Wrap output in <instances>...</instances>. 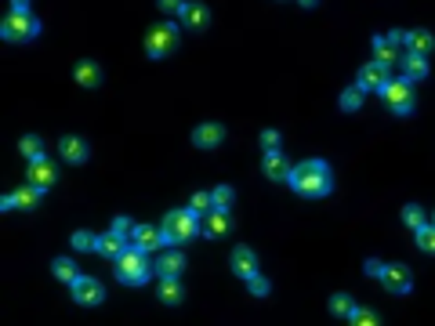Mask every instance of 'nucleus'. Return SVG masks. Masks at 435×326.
<instances>
[{"instance_id": "f257e3e1", "label": "nucleus", "mask_w": 435, "mask_h": 326, "mask_svg": "<svg viewBox=\"0 0 435 326\" xmlns=\"http://www.w3.org/2000/svg\"><path fill=\"white\" fill-rule=\"evenodd\" d=\"M290 189L298 196H305V199H319V196H327L330 189H334V174H330V167L323 160H305L290 174Z\"/></svg>"}, {"instance_id": "f03ea898", "label": "nucleus", "mask_w": 435, "mask_h": 326, "mask_svg": "<svg viewBox=\"0 0 435 326\" xmlns=\"http://www.w3.org/2000/svg\"><path fill=\"white\" fill-rule=\"evenodd\" d=\"M40 33V22H36V15L30 11V4H11V15L4 18V40H19V44H25V40H33V36Z\"/></svg>"}, {"instance_id": "7ed1b4c3", "label": "nucleus", "mask_w": 435, "mask_h": 326, "mask_svg": "<svg viewBox=\"0 0 435 326\" xmlns=\"http://www.w3.org/2000/svg\"><path fill=\"white\" fill-rule=\"evenodd\" d=\"M160 229H163V243L178 247V243H189L200 232V221H196L193 210H171V214L163 218Z\"/></svg>"}, {"instance_id": "20e7f679", "label": "nucleus", "mask_w": 435, "mask_h": 326, "mask_svg": "<svg viewBox=\"0 0 435 326\" xmlns=\"http://www.w3.org/2000/svg\"><path fill=\"white\" fill-rule=\"evenodd\" d=\"M152 275V265H149V258L142 254V250H127V254L117 261V279L127 283V286H142L145 279Z\"/></svg>"}, {"instance_id": "39448f33", "label": "nucleus", "mask_w": 435, "mask_h": 326, "mask_svg": "<svg viewBox=\"0 0 435 326\" xmlns=\"http://www.w3.org/2000/svg\"><path fill=\"white\" fill-rule=\"evenodd\" d=\"M381 95H385V102H388V109L395 112V116H410V112H414V84L388 80V87Z\"/></svg>"}, {"instance_id": "423d86ee", "label": "nucleus", "mask_w": 435, "mask_h": 326, "mask_svg": "<svg viewBox=\"0 0 435 326\" xmlns=\"http://www.w3.org/2000/svg\"><path fill=\"white\" fill-rule=\"evenodd\" d=\"M174 44H178V26H174V22H163V26H156L145 36L149 58H167L174 51Z\"/></svg>"}, {"instance_id": "0eeeda50", "label": "nucleus", "mask_w": 435, "mask_h": 326, "mask_svg": "<svg viewBox=\"0 0 435 326\" xmlns=\"http://www.w3.org/2000/svg\"><path fill=\"white\" fill-rule=\"evenodd\" d=\"M381 283H385L388 294H410L414 290V272L406 265H385L381 272Z\"/></svg>"}, {"instance_id": "6e6552de", "label": "nucleus", "mask_w": 435, "mask_h": 326, "mask_svg": "<svg viewBox=\"0 0 435 326\" xmlns=\"http://www.w3.org/2000/svg\"><path fill=\"white\" fill-rule=\"evenodd\" d=\"M73 301L76 305H102L106 301V286H102L98 279H91V275H80V279L73 283Z\"/></svg>"}, {"instance_id": "1a4fd4ad", "label": "nucleus", "mask_w": 435, "mask_h": 326, "mask_svg": "<svg viewBox=\"0 0 435 326\" xmlns=\"http://www.w3.org/2000/svg\"><path fill=\"white\" fill-rule=\"evenodd\" d=\"M25 178H30V185L33 189H40V192H47L51 185L58 181V171H55V163H51L47 156L44 160H36V163H30V171H25Z\"/></svg>"}, {"instance_id": "9d476101", "label": "nucleus", "mask_w": 435, "mask_h": 326, "mask_svg": "<svg viewBox=\"0 0 435 326\" xmlns=\"http://www.w3.org/2000/svg\"><path fill=\"white\" fill-rule=\"evenodd\" d=\"M360 87L363 91H385L388 87V66H381V62H366L360 69Z\"/></svg>"}, {"instance_id": "9b49d317", "label": "nucleus", "mask_w": 435, "mask_h": 326, "mask_svg": "<svg viewBox=\"0 0 435 326\" xmlns=\"http://www.w3.org/2000/svg\"><path fill=\"white\" fill-rule=\"evenodd\" d=\"M163 243V229H156V225H138L134 236H131V247L142 250V254H149V250H160Z\"/></svg>"}, {"instance_id": "f8f14e48", "label": "nucleus", "mask_w": 435, "mask_h": 326, "mask_svg": "<svg viewBox=\"0 0 435 326\" xmlns=\"http://www.w3.org/2000/svg\"><path fill=\"white\" fill-rule=\"evenodd\" d=\"M233 272L239 279H254V275H258V254H254L250 247H236L233 250Z\"/></svg>"}, {"instance_id": "ddd939ff", "label": "nucleus", "mask_w": 435, "mask_h": 326, "mask_svg": "<svg viewBox=\"0 0 435 326\" xmlns=\"http://www.w3.org/2000/svg\"><path fill=\"white\" fill-rule=\"evenodd\" d=\"M127 250H131V243L124 240V236H117V232H106V236H98V247H95V254H102V258H113V261H120Z\"/></svg>"}, {"instance_id": "4468645a", "label": "nucleus", "mask_w": 435, "mask_h": 326, "mask_svg": "<svg viewBox=\"0 0 435 326\" xmlns=\"http://www.w3.org/2000/svg\"><path fill=\"white\" fill-rule=\"evenodd\" d=\"M261 171H265L268 181H290V174H294V167L283 160V153H265Z\"/></svg>"}, {"instance_id": "2eb2a0df", "label": "nucleus", "mask_w": 435, "mask_h": 326, "mask_svg": "<svg viewBox=\"0 0 435 326\" xmlns=\"http://www.w3.org/2000/svg\"><path fill=\"white\" fill-rule=\"evenodd\" d=\"M182 22H185V29H189V33L207 29V22H211L207 4H185V8H182Z\"/></svg>"}, {"instance_id": "dca6fc26", "label": "nucleus", "mask_w": 435, "mask_h": 326, "mask_svg": "<svg viewBox=\"0 0 435 326\" xmlns=\"http://www.w3.org/2000/svg\"><path fill=\"white\" fill-rule=\"evenodd\" d=\"M193 142L200 149H214V145L225 142V127H222V123H200V127L193 131Z\"/></svg>"}, {"instance_id": "f3484780", "label": "nucleus", "mask_w": 435, "mask_h": 326, "mask_svg": "<svg viewBox=\"0 0 435 326\" xmlns=\"http://www.w3.org/2000/svg\"><path fill=\"white\" fill-rule=\"evenodd\" d=\"M228 229H233L228 210H211L207 221H203V236H211V240H222V236H228Z\"/></svg>"}, {"instance_id": "a211bd4d", "label": "nucleus", "mask_w": 435, "mask_h": 326, "mask_svg": "<svg viewBox=\"0 0 435 326\" xmlns=\"http://www.w3.org/2000/svg\"><path fill=\"white\" fill-rule=\"evenodd\" d=\"M73 80L80 87H87V91H91V87H102V66L87 58V62H80V66L73 69Z\"/></svg>"}, {"instance_id": "6ab92c4d", "label": "nucleus", "mask_w": 435, "mask_h": 326, "mask_svg": "<svg viewBox=\"0 0 435 326\" xmlns=\"http://www.w3.org/2000/svg\"><path fill=\"white\" fill-rule=\"evenodd\" d=\"M435 47V36L428 29H414V33H406V55H421L425 58L428 51Z\"/></svg>"}, {"instance_id": "aec40b11", "label": "nucleus", "mask_w": 435, "mask_h": 326, "mask_svg": "<svg viewBox=\"0 0 435 326\" xmlns=\"http://www.w3.org/2000/svg\"><path fill=\"white\" fill-rule=\"evenodd\" d=\"M428 77V62L421 58V55H406L403 58V80L406 84H417V80H425Z\"/></svg>"}, {"instance_id": "412c9836", "label": "nucleus", "mask_w": 435, "mask_h": 326, "mask_svg": "<svg viewBox=\"0 0 435 326\" xmlns=\"http://www.w3.org/2000/svg\"><path fill=\"white\" fill-rule=\"evenodd\" d=\"M374 62H381V66H395V62H399V47L388 44V36H374Z\"/></svg>"}, {"instance_id": "4be33fe9", "label": "nucleus", "mask_w": 435, "mask_h": 326, "mask_svg": "<svg viewBox=\"0 0 435 326\" xmlns=\"http://www.w3.org/2000/svg\"><path fill=\"white\" fill-rule=\"evenodd\" d=\"M182 268H185V258L178 254V250H171V254L160 258V279H178Z\"/></svg>"}, {"instance_id": "5701e85b", "label": "nucleus", "mask_w": 435, "mask_h": 326, "mask_svg": "<svg viewBox=\"0 0 435 326\" xmlns=\"http://www.w3.org/2000/svg\"><path fill=\"white\" fill-rule=\"evenodd\" d=\"M62 156H66L69 163H84L87 160V142L84 138H62Z\"/></svg>"}, {"instance_id": "b1692460", "label": "nucleus", "mask_w": 435, "mask_h": 326, "mask_svg": "<svg viewBox=\"0 0 435 326\" xmlns=\"http://www.w3.org/2000/svg\"><path fill=\"white\" fill-rule=\"evenodd\" d=\"M355 308H360V305H355L349 294H334V297H330V312H334V316H341V319H352Z\"/></svg>"}, {"instance_id": "393cba45", "label": "nucleus", "mask_w": 435, "mask_h": 326, "mask_svg": "<svg viewBox=\"0 0 435 326\" xmlns=\"http://www.w3.org/2000/svg\"><path fill=\"white\" fill-rule=\"evenodd\" d=\"M19 149H22V156L30 160V163H36V160H44V142L36 134H25L22 142H19Z\"/></svg>"}, {"instance_id": "a878e982", "label": "nucleus", "mask_w": 435, "mask_h": 326, "mask_svg": "<svg viewBox=\"0 0 435 326\" xmlns=\"http://www.w3.org/2000/svg\"><path fill=\"white\" fill-rule=\"evenodd\" d=\"M182 283L178 279H160V301L163 305H182Z\"/></svg>"}, {"instance_id": "bb28decb", "label": "nucleus", "mask_w": 435, "mask_h": 326, "mask_svg": "<svg viewBox=\"0 0 435 326\" xmlns=\"http://www.w3.org/2000/svg\"><path fill=\"white\" fill-rule=\"evenodd\" d=\"M51 272H55V275H58L62 283H69V286H73L76 279H80V272H76V265H73L69 258H58L55 265H51Z\"/></svg>"}, {"instance_id": "cd10ccee", "label": "nucleus", "mask_w": 435, "mask_h": 326, "mask_svg": "<svg viewBox=\"0 0 435 326\" xmlns=\"http://www.w3.org/2000/svg\"><path fill=\"white\" fill-rule=\"evenodd\" d=\"M36 203H40V189H33V185H25V189L15 192V207L19 210H33Z\"/></svg>"}, {"instance_id": "c85d7f7f", "label": "nucleus", "mask_w": 435, "mask_h": 326, "mask_svg": "<svg viewBox=\"0 0 435 326\" xmlns=\"http://www.w3.org/2000/svg\"><path fill=\"white\" fill-rule=\"evenodd\" d=\"M403 221L410 225L414 232H421V229H425V225H428V221H425V210H421L417 203H406V207H403Z\"/></svg>"}, {"instance_id": "c756f323", "label": "nucleus", "mask_w": 435, "mask_h": 326, "mask_svg": "<svg viewBox=\"0 0 435 326\" xmlns=\"http://www.w3.org/2000/svg\"><path fill=\"white\" fill-rule=\"evenodd\" d=\"M363 95H366V91H363L360 84H355V87H349V91L341 95V109H344V112H355V109L363 105Z\"/></svg>"}, {"instance_id": "7c9ffc66", "label": "nucleus", "mask_w": 435, "mask_h": 326, "mask_svg": "<svg viewBox=\"0 0 435 326\" xmlns=\"http://www.w3.org/2000/svg\"><path fill=\"white\" fill-rule=\"evenodd\" d=\"M211 199H214V210H228V207H233V199H236V192L228 189V185H217V189L211 192Z\"/></svg>"}, {"instance_id": "2f4dec72", "label": "nucleus", "mask_w": 435, "mask_h": 326, "mask_svg": "<svg viewBox=\"0 0 435 326\" xmlns=\"http://www.w3.org/2000/svg\"><path fill=\"white\" fill-rule=\"evenodd\" d=\"M189 210H193V214H211V210H214L211 192H196L193 199H189Z\"/></svg>"}, {"instance_id": "473e14b6", "label": "nucleus", "mask_w": 435, "mask_h": 326, "mask_svg": "<svg viewBox=\"0 0 435 326\" xmlns=\"http://www.w3.org/2000/svg\"><path fill=\"white\" fill-rule=\"evenodd\" d=\"M349 323H352V326H381V319H377L374 308H355V316H352Z\"/></svg>"}, {"instance_id": "72a5a7b5", "label": "nucleus", "mask_w": 435, "mask_h": 326, "mask_svg": "<svg viewBox=\"0 0 435 326\" xmlns=\"http://www.w3.org/2000/svg\"><path fill=\"white\" fill-rule=\"evenodd\" d=\"M73 247L76 250H95L98 247V236L87 232V229H80V232H73Z\"/></svg>"}, {"instance_id": "f704fd0d", "label": "nucleus", "mask_w": 435, "mask_h": 326, "mask_svg": "<svg viewBox=\"0 0 435 326\" xmlns=\"http://www.w3.org/2000/svg\"><path fill=\"white\" fill-rule=\"evenodd\" d=\"M417 247L425 250V254H435V229L432 225H425V229L417 232Z\"/></svg>"}, {"instance_id": "c9c22d12", "label": "nucleus", "mask_w": 435, "mask_h": 326, "mask_svg": "<svg viewBox=\"0 0 435 326\" xmlns=\"http://www.w3.org/2000/svg\"><path fill=\"white\" fill-rule=\"evenodd\" d=\"M134 229H138V225H134L131 218H117V221H113V232H117V236H124V240H127V243H131V236H134Z\"/></svg>"}, {"instance_id": "e433bc0d", "label": "nucleus", "mask_w": 435, "mask_h": 326, "mask_svg": "<svg viewBox=\"0 0 435 326\" xmlns=\"http://www.w3.org/2000/svg\"><path fill=\"white\" fill-rule=\"evenodd\" d=\"M247 290L254 297H265L268 294V279H265V275H254V279H247Z\"/></svg>"}, {"instance_id": "4c0bfd02", "label": "nucleus", "mask_w": 435, "mask_h": 326, "mask_svg": "<svg viewBox=\"0 0 435 326\" xmlns=\"http://www.w3.org/2000/svg\"><path fill=\"white\" fill-rule=\"evenodd\" d=\"M261 145L268 153H279V131H261Z\"/></svg>"}, {"instance_id": "58836bf2", "label": "nucleus", "mask_w": 435, "mask_h": 326, "mask_svg": "<svg viewBox=\"0 0 435 326\" xmlns=\"http://www.w3.org/2000/svg\"><path fill=\"white\" fill-rule=\"evenodd\" d=\"M363 272H366V275H377V279H381V272H385V265H381V261H377V258H366V265H363Z\"/></svg>"}, {"instance_id": "ea45409f", "label": "nucleus", "mask_w": 435, "mask_h": 326, "mask_svg": "<svg viewBox=\"0 0 435 326\" xmlns=\"http://www.w3.org/2000/svg\"><path fill=\"white\" fill-rule=\"evenodd\" d=\"M182 8H185V4H178V0H160V11H163V15H178Z\"/></svg>"}, {"instance_id": "a19ab883", "label": "nucleus", "mask_w": 435, "mask_h": 326, "mask_svg": "<svg viewBox=\"0 0 435 326\" xmlns=\"http://www.w3.org/2000/svg\"><path fill=\"white\" fill-rule=\"evenodd\" d=\"M388 44H395V47H406V33H403V29H392V33H388Z\"/></svg>"}, {"instance_id": "79ce46f5", "label": "nucleus", "mask_w": 435, "mask_h": 326, "mask_svg": "<svg viewBox=\"0 0 435 326\" xmlns=\"http://www.w3.org/2000/svg\"><path fill=\"white\" fill-rule=\"evenodd\" d=\"M432 229H435V214H432Z\"/></svg>"}]
</instances>
